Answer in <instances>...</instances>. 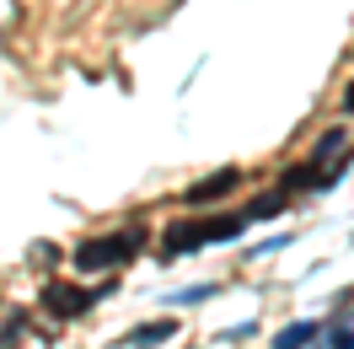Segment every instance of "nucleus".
Here are the masks:
<instances>
[{
  "instance_id": "obj_1",
  "label": "nucleus",
  "mask_w": 354,
  "mask_h": 349,
  "mask_svg": "<svg viewBox=\"0 0 354 349\" xmlns=\"http://www.w3.org/2000/svg\"><path fill=\"white\" fill-rule=\"evenodd\" d=\"M252 226L247 220V210H236V215H209V220H177V226H167V237H161V258H188L194 247H204V242H236Z\"/></svg>"
},
{
  "instance_id": "obj_2",
  "label": "nucleus",
  "mask_w": 354,
  "mask_h": 349,
  "mask_svg": "<svg viewBox=\"0 0 354 349\" xmlns=\"http://www.w3.org/2000/svg\"><path fill=\"white\" fill-rule=\"evenodd\" d=\"M140 231H113V237H86L75 253H70V263L81 269V274H108V269H118V263L140 258Z\"/></svg>"
},
{
  "instance_id": "obj_3",
  "label": "nucleus",
  "mask_w": 354,
  "mask_h": 349,
  "mask_svg": "<svg viewBox=\"0 0 354 349\" xmlns=\"http://www.w3.org/2000/svg\"><path fill=\"white\" fill-rule=\"evenodd\" d=\"M91 290H81V285H44V296H38V306H44L48 317H81V312H91Z\"/></svg>"
},
{
  "instance_id": "obj_4",
  "label": "nucleus",
  "mask_w": 354,
  "mask_h": 349,
  "mask_svg": "<svg viewBox=\"0 0 354 349\" xmlns=\"http://www.w3.org/2000/svg\"><path fill=\"white\" fill-rule=\"evenodd\" d=\"M236 183H242V172H236V167H221L215 177H204V183H194V188H188V204H209V199H225L231 188H236Z\"/></svg>"
},
{
  "instance_id": "obj_5",
  "label": "nucleus",
  "mask_w": 354,
  "mask_h": 349,
  "mask_svg": "<svg viewBox=\"0 0 354 349\" xmlns=\"http://www.w3.org/2000/svg\"><path fill=\"white\" fill-rule=\"evenodd\" d=\"M172 333H177V323H172V317H156V323H140V328L129 333V339H124V344H134V349H151V344H167Z\"/></svg>"
},
{
  "instance_id": "obj_6",
  "label": "nucleus",
  "mask_w": 354,
  "mask_h": 349,
  "mask_svg": "<svg viewBox=\"0 0 354 349\" xmlns=\"http://www.w3.org/2000/svg\"><path fill=\"white\" fill-rule=\"evenodd\" d=\"M317 339H322V323H290V328L274 333V349H306Z\"/></svg>"
},
{
  "instance_id": "obj_7",
  "label": "nucleus",
  "mask_w": 354,
  "mask_h": 349,
  "mask_svg": "<svg viewBox=\"0 0 354 349\" xmlns=\"http://www.w3.org/2000/svg\"><path fill=\"white\" fill-rule=\"evenodd\" d=\"M344 145H349V129H328L322 140H317V156H311V161H317V167H328V161L344 151Z\"/></svg>"
},
{
  "instance_id": "obj_8",
  "label": "nucleus",
  "mask_w": 354,
  "mask_h": 349,
  "mask_svg": "<svg viewBox=\"0 0 354 349\" xmlns=\"http://www.w3.org/2000/svg\"><path fill=\"white\" fill-rule=\"evenodd\" d=\"M285 188H279V194H268V199H252V204H247V220H252V226H258V220H274L279 215V210H285Z\"/></svg>"
},
{
  "instance_id": "obj_9",
  "label": "nucleus",
  "mask_w": 354,
  "mask_h": 349,
  "mask_svg": "<svg viewBox=\"0 0 354 349\" xmlns=\"http://www.w3.org/2000/svg\"><path fill=\"white\" fill-rule=\"evenodd\" d=\"M209 290H215V285H188V290H177V296H167V301L172 306H194V301H204Z\"/></svg>"
},
{
  "instance_id": "obj_10",
  "label": "nucleus",
  "mask_w": 354,
  "mask_h": 349,
  "mask_svg": "<svg viewBox=\"0 0 354 349\" xmlns=\"http://www.w3.org/2000/svg\"><path fill=\"white\" fill-rule=\"evenodd\" d=\"M17 333H22V317H17V323H11L6 333H0V349H17Z\"/></svg>"
},
{
  "instance_id": "obj_11",
  "label": "nucleus",
  "mask_w": 354,
  "mask_h": 349,
  "mask_svg": "<svg viewBox=\"0 0 354 349\" xmlns=\"http://www.w3.org/2000/svg\"><path fill=\"white\" fill-rule=\"evenodd\" d=\"M333 349H354V333H349V328H338V333H333Z\"/></svg>"
},
{
  "instance_id": "obj_12",
  "label": "nucleus",
  "mask_w": 354,
  "mask_h": 349,
  "mask_svg": "<svg viewBox=\"0 0 354 349\" xmlns=\"http://www.w3.org/2000/svg\"><path fill=\"white\" fill-rule=\"evenodd\" d=\"M344 108L354 113V81H349V87H344Z\"/></svg>"
}]
</instances>
